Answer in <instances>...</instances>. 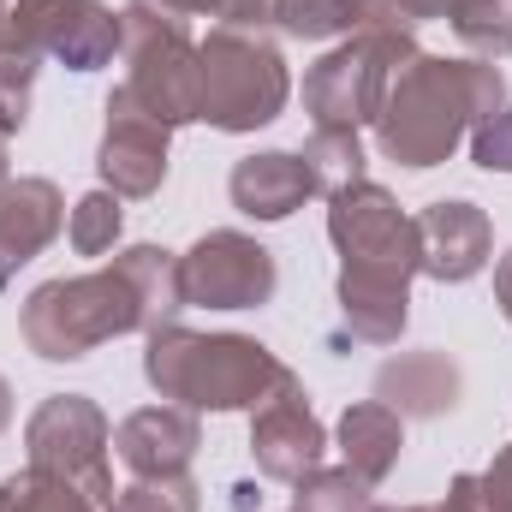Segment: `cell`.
Here are the masks:
<instances>
[{
    "label": "cell",
    "instance_id": "1",
    "mask_svg": "<svg viewBox=\"0 0 512 512\" xmlns=\"http://www.w3.org/2000/svg\"><path fill=\"white\" fill-rule=\"evenodd\" d=\"M179 310H185L179 256L161 251V245H131V251H120L108 268H96V274L42 280L24 298L18 328H24V346L36 358L72 364V358H90L108 340L167 328Z\"/></svg>",
    "mask_w": 512,
    "mask_h": 512
},
{
    "label": "cell",
    "instance_id": "2",
    "mask_svg": "<svg viewBox=\"0 0 512 512\" xmlns=\"http://www.w3.org/2000/svg\"><path fill=\"white\" fill-rule=\"evenodd\" d=\"M501 108H507V72L495 60L411 54L387 78L382 114H376V143L399 167H441Z\"/></svg>",
    "mask_w": 512,
    "mask_h": 512
},
{
    "label": "cell",
    "instance_id": "3",
    "mask_svg": "<svg viewBox=\"0 0 512 512\" xmlns=\"http://www.w3.org/2000/svg\"><path fill=\"white\" fill-rule=\"evenodd\" d=\"M143 376L185 411H256L292 382V370L251 334H197L179 322L149 334Z\"/></svg>",
    "mask_w": 512,
    "mask_h": 512
},
{
    "label": "cell",
    "instance_id": "4",
    "mask_svg": "<svg viewBox=\"0 0 512 512\" xmlns=\"http://www.w3.org/2000/svg\"><path fill=\"white\" fill-rule=\"evenodd\" d=\"M417 54V36L411 24L387 6V0H370L364 6V24L328 48L310 78H304V108L316 126H340V131H358V126H376L382 114V96H387V78Z\"/></svg>",
    "mask_w": 512,
    "mask_h": 512
},
{
    "label": "cell",
    "instance_id": "5",
    "mask_svg": "<svg viewBox=\"0 0 512 512\" xmlns=\"http://www.w3.org/2000/svg\"><path fill=\"white\" fill-rule=\"evenodd\" d=\"M120 54H126V90L143 114H155L161 126H191L203 120V66H197V42L185 30V12L161 6V0H126L120 6Z\"/></svg>",
    "mask_w": 512,
    "mask_h": 512
},
{
    "label": "cell",
    "instance_id": "6",
    "mask_svg": "<svg viewBox=\"0 0 512 512\" xmlns=\"http://www.w3.org/2000/svg\"><path fill=\"white\" fill-rule=\"evenodd\" d=\"M197 66H203V120L215 131L268 126V120H280V108L292 96V72H286L280 48L256 24H215L197 42Z\"/></svg>",
    "mask_w": 512,
    "mask_h": 512
},
{
    "label": "cell",
    "instance_id": "7",
    "mask_svg": "<svg viewBox=\"0 0 512 512\" xmlns=\"http://www.w3.org/2000/svg\"><path fill=\"white\" fill-rule=\"evenodd\" d=\"M108 447L114 429L102 417V405L90 393H48L30 423H24V453L36 471H54L66 483H78L96 507H114V471H108Z\"/></svg>",
    "mask_w": 512,
    "mask_h": 512
},
{
    "label": "cell",
    "instance_id": "8",
    "mask_svg": "<svg viewBox=\"0 0 512 512\" xmlns=\"http://www.w3.org/2000/svg\"><path fill=\"white\" fill-rule=\"evenodd\" d=\"M120 12L102 0H12L0 42L60 60L66 72H102L120 54Z\"/></svg>",
    "mask_w": 512,
    "mask_h": 512
},
{
    "label": "cell",
    "instance_id": "9",
    "mask_svg": "<svg viewBox=\"0 0 512 512\" xmlns=\"http://www.w3.org/2000/svg\"><path fill=\"white\" fill-rule=\"evenodd\" d=\"M328 239L340 251V268L387 274L405 286L417 274V221L393 203V191L370 185V179L328 197Z\"/></svg>",
    "mask_w": 512,
    "mask_h": 512
},
{
    "label": "cell",
    "instance_id": "10",
    "mask_svg": "<svg viewBox=\"0 0 512 512\" xmlns=\"http://www.w3.org/2000/svg\"><path fill=\"white\" fill-rule=\"evenodd\" d=\"M280 286V268L274 251L256 245L251 233H203L191 251L179 256V292H185V310H256L268 304Z\"/></svg>",
    "mask_w": 512,
    "mask_h": 512
},
{
    "label": "cell",
    "instance_id": "11",
    "mask_svg": "<svg viewBox=\"0 0 512 512\" xmlns=\"http://www.w3.org/2000/svg\"><path fill=\"white\" fill-rule=\"evenodd\" d=\"M322 453H328V429L310 411V393L292 376L268 405L251 411V459L268 483H292L298 489L310 471H322Z\"/></svg>",
    "mask_w": 512,
    "mask_h": 512
},
{
    "label": "cell",
    "instance_id": "12",
    "mask_svg": "<svg viewBox=\"0 0 512 512\" xmlns=\"http://www.w3.org/2000/svg\"><path fill=\"white\" fill-rule=\"evenodd\" d=\"M167 143L173 131L155 114H143L126 90L108 96V126H102V149H96V173L114 197H155L167 185Z\"/></svg>",
    "mask_w": 512,
    "mask_h": 512
},
{
    "label": "cell",
    "instance_id": "13",
    "mask_svg": "<svg viewBox=\"0 0 512 512\" xmlns=\"http://www.w3.org/2000/svg\"><path fill=\"white\" fill-rule=\"evenodd\" d=\"M489 251H495V227L477 203L447 197V203H429L417 215V274L459 286V280L489 268Z\"/></svg>",
    "mask_w": 512,
    "mask_h": 512
},
{
    "label": "cell",
    "instance_id": "14",
    "mask_svg": "<svg viewBox=\"0 0 512 512\" xmlns=\"http://www.w3.org/2000/svg\"><path fill=\"white\" fill-rule=\"evenodd\" d=\"M197 447H203V429H197V411L185 405H143L114 429V453L131 477H179L191 471Z\"/></svg>",
    "mask_w": 512,
    "mask_h": 512
},
{
    "label": "cell",
    "instance_id": "15",
    "mask_svg": "<svg viewBox=\"0 0 512 512\" xmlns=\"http://www.w3.org/2000/svg\"><path fill=\"white\" fill-rule=\"evenodd\" d=\"M66 233V203L54 179H6L0 185V286L18 280L24 262Z\"/></svg>",
    "mask_w": 512,
    "mask_h": 512
},
{
    "label": "cell",
    "instance_id": "16",
    "mask_svg": "<svg viewBox=\"0 0 512 512\" xmlns=\"http://www.w3.org/2000/svg\"><path fill=\"white\" fill-rule=\"evenodd\" d=\"M227 191H233V209H239V215H251V221H286L292 209H304V203L316 197V179H310L304 155H292V149H262V155L233 161Z\"/></svg>",
    "mask_w": 512,
    "mask_h": 512
},
{
    "label": "cell",
    "instance_id": "17",
    "mask_svg": "<svg viewBox=\"0 0 512 512\" xmlns=\"http://www.w3.org/2000/svg\"><path fill=\"white\" fill-rule=\"evenodd\" d=\"M459 364L447 352H399L376 370V399L399 417H441L459 405Z\"/></svg>",
    "mask_w": 512,
    "mask_h": 512
},
{
    "label": "cell",
    "instance_id": "18",
    "mask_svg": "<svg viewBox=\"0 0 512 512\" xmlns=\"http://www.w3.org/2000/svg\"><path fill=\"white\" fill-rule=\"evenodd\" d=\"M340 322L352 328V340L370 346H393L411 322V286L387 280V274H364V268H340Z\"/></svg>",
    "mask_w": 512,
    "mask_h": 512
},
{
    "label": "cell",
    "instance_id": "19",
    "mask_svg": "<svg viewBox=\"0 0 512 512\" xmlns=\"http://www.w3.org/2000/svg\"><path fill=\"white\" fill-rule=\"evenodd\" d=\"M399 447H405V417L399 411H387L382 399L346 405V417H340V459H346V471H358L376 489L399 465Z\"/></svg>",
    "mask_w": 512,
    "mask_h": 512
},
{
    "label": "cell",
    "instance_id": "20",
    "mask_svg": "<svg viewBox=\"0 0 512 512\" xmlns=\"http://www.w3.org/2000/svg\"><path fill=\"white\" fill-rule=\"evenodd\" d=\"M370 0H268V24L292 42H346L364 24Z\"/></svg>",
    "mask_w": 512,
    "mask_h": 512
},
{
    "label": "cell",
    "instance_id": "21",
    "mask_svg": "<svg viewBox=\"0 0 512 512\" xmlns=\"http://www.w3.org/2000/svg\"><path fill=\"white\" fill-rule=\"evenodd\" d=\"M298 155H304V167H310V179H316L322 197H334V191H346V185L364 179V137H358V131L316 126Z\"/></svg>",
    "mask_w": 512,
    "mask_h": 512
},
{
    "label": "cell",
    "instance_id": "22",
    "mask_svg": "<svg viewBox=\"0 0 512 512\" xmlns=\"http://www.w3.org/2000/svg\"><path fill=\"white\" fill-rule=\"evenodd\" d=\"M0 512H102L78 483H66V477H54V471H36V465H24L18 477H6L0 483Z\"/></svg>",
    "mask_w": 512,
    "mask_h": 512
},
{
    "label": "cell",
    "instance_id": "23",
    "mask_svg": "<svg viewBox=\"0 0 512 512\" xmlns=\"http://www.w3.org/2000/svg\"><path fill=\"white\" fill-rule=\"evenodd\" d=\"M120 227H126V197H114L108 185L102 191H84L72 203V221H66V239L78 256H108L120 245Z\"/></svg>",
    "mask_w": 512,
    "mask_h": 512
},
{
    "label": "cell",
    "instance_id": "24",
    "mask_svg": "<svg viewBox=\"0 0 512 512\" xmlns=\"http://www.w3.org/2000/svg\"><path fill=\"white\" fill-rule=\"evenodd\" d=\"M292 512H376L370 501V483L358 477V471H310L304 483H298V495H292Z\"/></svg>",
    "mask_w": 512,
    "mask_h": 512
},
{
    "label": "cell",
    "instance_id": "25",
    "mask_svg": "<svg viewBox=\"0 0 512 512\" xmlns=\"http://www.w3.org/2000/svg\"><path fill=\"white\" fill-rule=\"evenodd\" d=\"M459 42L477 54V60H507L512 54V0H465L459 18H453Z\"/></svg>",
    "mask_w": 512,
    "mask_h": 512
},
{
    "label": "cell",
    "instance_id": "26",
    "mask_svg": "<svg viewBox=\"0 0 512 512\" xmlns=\"http://www.w3.org/2000/svg\"><path fill=\"white\" fill-rule=\"evenodd\" d=\"M108 512H203V489H197L191 471H179V477H137L131 489L114 495Z\"/></svg>",
    "mask_w": 512,
    "mask_h": 512
},
{
    "label": "cell",
    "instance_id": "27",
    "mask_svg": "<svg viewBox=\"0 0 512 512\" xmlns=\"http://www.w3.org/2000/svg\"><path fill=\"white\" fill-rule=\"evenodd\" d=\"M36 66H42V60H36L30 48H12V42H0V137L24 131V120H30Z\"/></svg>",
    "mask_w": 512,
    "mask_h": 512
},
{
    "label": "cell",
    "instance_id": "28",
    "mask_svg": "<svg viewBox=\"0 0 512 512\" xmlns=\"http://www.w3.org/2000/svg\"><path fill=\"white\" fill-rule=\"evenodd\" d=\"M471 161L483 173H512V102L471 131Z\"/></svg>",
    "mask_w": 512,
    "mask_h": 512
},
{
    "label": "cell",
    "instance_id": "29",
    "mask_svg": "<svg viewBox=\"0 0 512 512\" xmlns=\"http://www.w3.org/2000/svg\"><path fill=\"white\" fill-rule=\"evenodd\" d=\"M185 18H221V24H268V0H161Z\"/></svg>",
    "mask_w": 512,
    "mask_h": 512
},
{
    "label": "cell",
    "instance_id": "30",
    "mask_svg": "<svg viewBox=\"0 0 512 512\" xmlns=\"http://www.w3.org/2000/svg\"><path fill=\"white\" fill-rule=\"evenodd\" d=\"M477 483H483V501H489L495 512H512V447L495 453L489 471H477Z\"/></svg>",
    "mask_w": 512,
    "mask_h": 512
},
{
    "label": "cell",
    "instance_id": "31",
    "mask_svg": "<svg viewBox=\"0 0 512 512\" xmlns=\"http://www.w3.org/2000/svg\"><path fill=\"white\" fill-rule=\"evenodd\" d=\"M387 6L417 30V24H429V18H459V6H465V0H387Z\"/></svg>",
    "mask_w": 512,
    "mask_h": 512
},
{
    "label": "cell",
    "instance_id": "32",
    "mask_svg": "<svg viewBox=\"0 0 512 512\" xmlns=\"http://www.w3.org/2000/svg\"><path fill=\"white\" fill-rule=\"evenodd\" d=\"M447 507L453 512H495L483 501V483H477V471H459L453 483H447Z\"/></svg>",
    "mask_w": 512,
    "mask_h": 512
},
{
    "label": "cell",
    "instance_id": "33",
    "mask_svg": "<svg viewBox=\"0 0 512 512\" xmlns=\"http://www.w3.org/2000/svg\"><path fill=\"white\" fill-rule=\"evenodd\" d=\"M495 304H501V316L512 322V251L495 262Z\"/></svg>",
    "mask_w": 512,
    "mask_h": 512
},
{
    "label": "cell",
    "instance_id": "34",
    "mask_svg": "<svg viewBox=\"0 0 512 512\" xmlns=\"http://www.w3.org/2000/svg\"><path fill=\"white\" fill-rule=\"evenodd\" d=\"M6 423H12V387H6V376H0V435H6Z\"/></svg>",
    "mask_w": 512,
    "mask_h": 512
},
{
    "label": "cell",
    "instance_id": "35",
    "mask_svg": "<svg viewBox=\"0 0 512 512\" xmlns=\"http://www.w3.org/2000/svg\"><path fill=\"white\" fill-rule=\"evenodd\" d=\"M376 512H453V507L441 501V507H376Z\"/></svg>",
    "mask_w": 512,
    "mask_h": 512
},
{
    "label": "cell",
    "instance_id": "36",
    "mask_svg": "<svg viewBox=\"0 0 512 512\" xmlns=\"http://www.w3.org/2000/svg\"><path fill=\"white\" fill-rule=\"evenodd\" d=\"M12 179V161H6V137H0V185Z\"/></svg>",
    "mask_w": 512,
    "mask_h": 512
},
{
    "label": "cell",
    "instance_id": "37",
    "mask_svg": "<svg viewBox=\"0 0 512 512\" xmlns=\"http://www.w3.org/2000/svg\"><path fill=\"white\" fill-rule=\"evenodd\" d=\"M6 12H12V0H0V30H6Z\"/></svg>",
    "mask_w": 512,
    "mask_h": 512
}]
</instances>
